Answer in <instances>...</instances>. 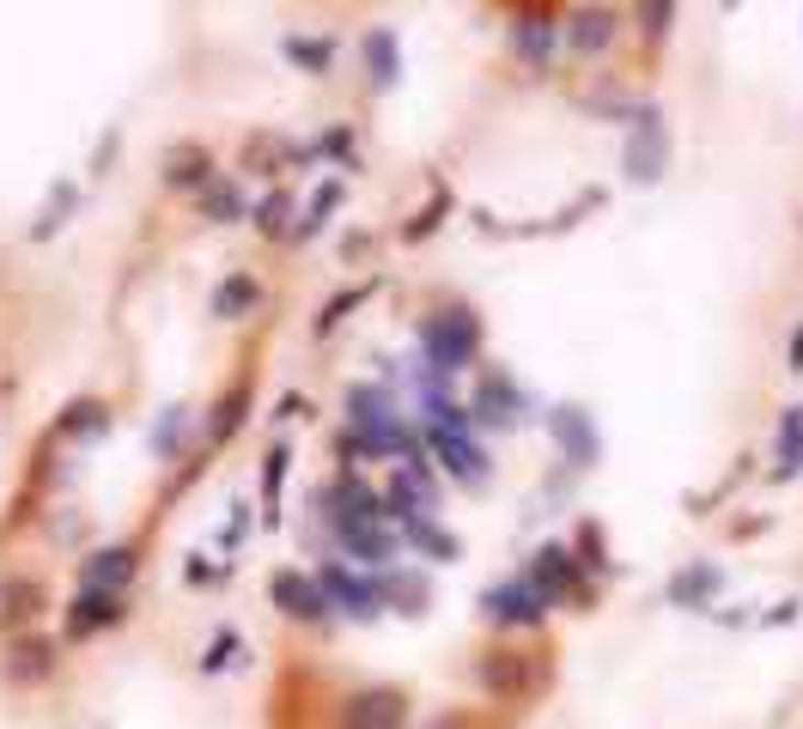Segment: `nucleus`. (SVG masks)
I'll list each match as a JSON object with an SVG mask.
<instances>
[{
	"label": "nucleus",
	"mask_w": 803,
	"mask_h": 729,
	"mask_svg": "<svg viewBox=\"0 0 803 729\" xmlns=\"http://www.w3.org/2000/svg\"><path fill=\"white\" fill-rule=\"evenodd\" d=\"M347 450L359 456H409L414 462V431L395 414V395L378 383H354L347 390Z\"/></svg>",
	"instance_id": "1"
},
{
	"label": "nucleus",
	"mask_w": 803,
	"mask_h": 729,
	"mask_svg": "<svg viewBox=\"0 0 803 729\" xmlns=\"http://www.w3.org/2000/svg\"><path fill=\"white\" fill-rule=\"evenodd\" d=\"M421 352H426V371L433 378H457L462 365H475L481 352V323L469 311H438L421 323Z\"/></svg>",
	"instance_id": "2"
},
{
	"label": "nucleus",
	"mask_w": 803,
	"mask_h": 729,
	"mask_svg": "<svg viewBox=\"0 0 803 729\" xmlns=\"http://www.w3.org/2000/svg\"><path fill=\"white\" fill-rule=\"evenodd\" d=\"M670 165V134H663L658 110H639L633 116V141H627V177L633 182H658Z\"/></svg>",
	"instance_id": "3"
},
{
	"label": "nucleus",
	"mask_w": 803,
	"mask_h": 729,
	"mask_svg": "<svg viewBox=\"0 0 803 729\" xmlns=\"http://www.w3.org/2000/svg\"><path fill=\"white\" fill-rule=\"evenodd\" d=\"M316 590H323V602H330V608L354 614V620H371V614L383 608L378 584H366V577H354V572H347V565H323V572H316Z\"/></svg>",
	"instance_id": "4"
},
{
	"label": "nucleus",
	"mask_w": 803,
	"mask_h": 729,
	"mask_svg": "<svg viewBox=\"0 0 803 729\" xmlns=\"http://www.w3.org/2000/svg\"><path fill=\"white\" fill-rule=\"evenodd\" d=\"M481 608H488L493 620H505V626H536L542 614L554 608V602L542 596V590L529 584V577H512V584H493L488 596H481Z\"/></svg>",
	"instance_id": "5"
},
{
	"label": "nucleus",
	"mask_w": 803,
	"mask_h": 729,
	"mask_svg": "<svg viewBox=\"0 0 803 729\" xmlns=\"http://www.w3.org/2000/svg\"><path fill=\"white\" fill-rule=\"evenodd\" d=\"M409 717V693L395 687H371V693H354L342 711V729H402Z\"/></svg>",
	"instance_id": "6"
},
{
	"label": "nucleus",
	"mask_w": 803,
	"mask_h": 729,
	"mask_svg": "<svg viewBox=\"0 0 803 729\" xmlns=\"http://www.w3.org/2000/svg\"><path fill=\"white\" fill-rule=\"evenodd\" d=\"M548 431H554V444H560V450H567V462L572 469H591L596 456H603V444H596V426H591V414H584V407H554L548 414Z\"/></svg>",
	"instance_id": "7"
},
{
	"label": "nucleus",
	"mask_w": 803,
	"mask_h": 729,
	"mask_svg": "<svg viewBox=\"0 0 803 729\" xmlns=\"http://www.w3.org/2000/svg\"><path fill=\"white\" fill-rule=\"evenodd\" d=\"M275 608L287 614V620H323L330 614V602H323V590H316V577H304V572H275Z\"/></svg>",
	"instance_id": "8"
},
{
	"label": "nucleus",
	"mask_w": 803,
	"mask_h": 729,
	"mask_svg": "<svg viewBox=\"0 0 803 729\" xmlns=\"http://www.w3.org/2000/svg\"><path fill=\"white\" fill-rule=\"evenodd\" d=\"M517 414H524L517 383H505L500 371H488L481 390H475V402H469V419H481V426H517Z\"/></svg>",
	"instance_id": "9"
},
{
	"label": "nucleus",
	"mask_w": 803,
	"mask_h": 729,
	"mask_svg": "<svg viewBox=\"0 0 803 729\" xmlns=\"http://www.w3.org/2000/svg\"><path fill=\"white\" fill-rule=\"evenodd\" d=\"M0 675L13 681V687H37V681H49L55 675V644L49 638H13V651H7Z\"/></svg>",
	"instance_id": "10"
},
{
	"label": "nucleus",
	"mask_w": 803,
	"mask_h": 729,
	"mask_svg": "<svg viewBox=\"0 0 803 729\" xmlns=\"http://www.w3.org/2000/svg\"><path fill=\"white\" fill-rule=\"evenodd\" d=\"M554 43H560V19H554V13H517L512 19V49L524 55L529 67H548L554 61Z\"/></svg>",
	"instance_id": "11"
},
{
	"label": "nucleus",
	"mask_w": 803,
	"mask_h": 729,
	"mask_svg": "<svg viewBox=\"0 0 803 729\" xmlns=\"http://www.w3.org/2000/svg\"><path fill=\"white\" fill-rule=\"evenodd\" d=\"M129 577H134V547H98L92 560L79 565V590H104V596H122Z\"/></svg>",
	"instance_id": "12"
},
{
	"label": "nucleus",
	"mask_w": 803,
	"mask_h": 729,
	"mask_svg": "<svg viewBox=\"0 0 803 729\" xmlns=\"http://www.w3.org/2000/svg\"><path fill=\"white\" fill-rule=\"evenodd\" d=\"M122 620V596H104V590H79L74 608H67V638H92L104 626Z\"/></svg>",
	"instance_id": "13"
},
{
	"label": "nucleus",
	"mask_w": 803,
	"mask_h": 729,
	"mask_svg": "<svg viewBox=\"0 0 803 729\" xmlns=\"http://www.w3.org/2000/svg\"><path fill=\"white\" fill-rule=\"evenodd\" d=\"M433 450H438V462H445L450 481H462V486H481V481H488V456L475 450L469 438H457V431H433Z\"/></svg>",
	"instance_id": "14"
},
{
	"label": "nucleus",
	"mask_w": 803,
	"mask_h": 729,
	"mask_svg": "<svg viewBox=\"0 0 803 729\" xmlns=\"http://www.w3.org/2000/svg\"><path fill=\"white\" fill-rule=\"evenodd\" d=\"M335 535H342V553H354V560H366V565L395 560V535L383 529V523H335Z\"/></svg>",
	"instance_id": "15"
},
{
	"label": "nucleus",
	"mask_w": 803,
	"mask_h": 729,
	"mask_svg": "<svg viewBox=\"0 0 803 729\" xmlns=\"http://www.w3.org/2000/svg\"><path fill=\"white\" fill-rule=\"evenodd\" d=\"M529 584H536L542 590V596H567V590L572 584H579V565H572V547H542V553H536V565H529Z\"/></svg>",
	"instance_id": "16"
},
{
	"label": "nucleus",
	"mask_w": 803,
	"mask_h": 729,
	"mask_svg": "<svg viewBox=\"0 0 803 729\" xmlns=\"http://www.w3.org/2000/svg\"><path fill=\"white\" fill-rule=\"evenodd\" d=\"M256 304H263V280H256V273H225L220 292H213V316H220V323L250 316Z\"/></svg>",
	"instance_id": "17"
},
{
	"label": "nucleus",
	"mask_w": 803,
	"mask_h": 729,
	"mask_svg": "<svg viewBox=\"0 0 803 729\" xmlns=\"http://www.w3.org/2000/svg\"><path fill=\"white\" fill-rule=\"evenodd\" d=\"M165 182L171 189H208L213 182V158H208V146H171L165 153Z\"/></svg>",
	"instance_id": "18"
},
{
	"label": "nucleus",
	"mask_w": 803,
	"mask_h": 729,
	"mask_svg": "<svg viewBox=\"0 0 803 729\" xmlns=\"http://www.w3.org/2000/svg\"><path fill=\"white\" fill-rule=\"evenodd\" d=\"M718 590H725V572H718V565H688V572L670 577V602H676V608H706Z\"/></svg>",
	"instance_id": "19"
},
{
	"label": "nucleus",
	"mask_w": 803,
	"mask_h": 729,
	"mask_svg": "<svg viewBox=\"0 0 803 729\" xmlns=\"http://www.w3.org/2000/svg\"><path fill=\"white\" fill-rule=\"evenodd\" d=\"M37 608H43V590L31 577H7L0 584V626H25Z\"/></svg>",
	"instance_id": "20"
},
{
	"label": "nucleus",
	"mask_w": 803,
	"mask_h": 729,
	"mask_svg": "<svg viewBox=\"0 0 803 729\" xmlns=\"http://www.w3.org/2000/svg\"><path fill=\"white\" fill-rule=\"evenodd\" d=\"M366 67H371V86H395L402 74V55H395V31H366Z\"/></svg>",
	"instance_id": "21"
},
{
	"label": "nucleus",
	"mask_w": 803,
	"mask_h": 729,
	"mask_svg": "<svg viewBox=\"0 0 803 729\" xmlns=\"http://www.w3.org/2000/svg\"><path fill=\"white\" fill-rule=\"evenodd\" d=\"M779 481H791V474H803V402L785 407V419H779Z\"/></svg>",
	"instance_id": "22"
},
{
	"label": "nucleus",
	"mask_w": 803,
	"mask_h": 729,
	"mask_svg": "<svg viewBox=\"0 0 803 729\" xmlns=\"http://www.w3.org/2000/svg\"><path fill=\"white\" fill-rule=\"evenodd\" d=\"M572 49H584V55H596V49H609V37H615V13H596V7H584V13H572Z\"/></svg>",
	"instance_id": "23"
},
{
	"label": "nucleus",
	"mask_w": 803,
	"mask_h": 729,
	"mask_svg": "<svg viewBox=\"0 0 803 729\" xmlns=\"http://www.w3.org/2000/svg\"><path fill=\"white\" fill-rule=\"evenodd\" d=\"M402 535H409V547H421V553H433V560H457V553H462V541H457V535H445L433 517H409V523H402Z\"/></svg>",
	"instance_id": "24"
},
{
	"label": "nucleus",
	"mask_w": 803,
	"mask_h": 729,
	"mask_svg": "<svg viewBox=\"0 0 803 729\" xmlns=\"http://www.w3.org/2000/svg\"><path fill=\"white\" fill-rule=\"evenodd\" d=\"M201 213H208V220H220V225H232L237 213H244V195H237L225 177H213L208 189H201Z\"/></svg>",
	"instance_id": "25"
},
{
	"label": "nucleus",
	"mask_w": 803,
	"mask_h": 729,
	"mask_svg": "<svg viewBox=\"0 0 803 729\" xmlns=\"http://www.w3.org/2000/svg\"><path fill=\"white\" fill-rule=\"evenodd\" d=\"M378 596L383 602H402V614H421V602H426V577H402V572H390L378 584Z\"/></svg>",
	"instance_id": "26"
},
{
	"label": "nucleus",
	"mask_w": 803,
	"mask_h": 729,
	"mask_svg": "<svg viewBox=\"0 0 803 729\" xmlns=\"http://www.w3.org/2000/svg\"><path fill=\"white\" fill-rule=\"evenodd\" d=\"M55 431H110V407L104 402H74Z\"/></svg>",
	"instance_id": "27"
},
{
	"label": "nucleus",
	"mask_w": 803,
	"mask_h": 729,
	"mask_svg": "<svg viewBox=\"0 0 803 729\" xmlns=\"http://www.w3.org/2000/svg\"><path fill=\"white\" fill-rule=\"evenodd\" d=\"M287 55L299 67H311V74H330V61H335V49L323 37H287Z\"/></svg>",
	"instance_id": "28"
},
{
	"label": "nucleus",
	"mask_w": 803,
	"mask_h": 729,
	"mask_svg": "<svg viewBox=\"0 0 803 729\" xmlns=\"http://www.w3.org/2000/svg\"><path fill=\"white\" fill-rule=\"evenodd\" d=\"M335 201H342V182H323V189H316V201H311V213L299 220V232H292V237L323 232V225H330V213H335Z\"/></svg>",
	"instance_id": "29"
},
{
	"label": "nucleus",
	"mask_w": 803,
	"mask_h": 729,
	"mask_svg": "<svg viewBox=\"0 0 803 729\" xmlns=\"http://www.w3.org/2000/svg\"><path fill=\"white\" fill-rule=\"evenodd\" d=\"M250 407V383H232V395L220 402V419H213V444H225L237 431V414Z\"/></svg>",
	"instance_id": "30"
},
{
	"label": "nucleus",
	"mask_w": 803,
	"mask_h": 729,
	"mask_svg": "<svg viewBox=\"0 0 803 729\" xmlns=\"http://www.w3.org/2000/svg\"><path fill=\"white\" fill-rule=\"evenodd\" d=\"M287 213H292V195H287V189H275V195H268L263 208H256V225H263L268 237H287V232H292Z\"/></svg>",
	"instance_id": "31"
},
{
	"label": "nucleus",
	"mask_w": 803,
	"mask_h": 729,
	"mask_svg": "<svg viewBox=\"0 0 803 729\" xmlns=\"http://www.w3.org/2000/svg\"><path fill=\"white\" fill-rule=\"evenodd\" d=\"M183 419H189V407H165V414H158V426H153V450H158V456L177 450V431H183Z\"/></svg>",
	"instance_id": "32"
},
{
	"label": "nucleus",
	"mask_w": 803,
	"mask_h": 729,
	"mask_svg": "<svg viewBox=\"0 0 803 729\" xmlns=\"http://www.w3.org/2000/svg\"><path fill=\"white\" fill-rule=\"evenodd\" d=\"M287 462H292L287 450H268V462H263V498H268V517H275V505H280V481H287Z\"/></svg>",
	"instance_id": "33"
},
{
	"label": "nucleus",
	"mask_w": 803,
	"mask_h": 729,
	"mask_svg": "<svg viewBox=\"0 0 803 729\" xmlns=\"http://www.w3.org/2000/svg\"><path fill=\"white\" fill-rule=\"evenodd\" d=\"M366 292H371V287H354V292H342V299H330V304H323V316H316V335H330V328L342 323V316L354 311V304L366 299Z\"/></svg>",
	"instance_id": "34"
},
{
	"label": "nucleus",
	"mask_w": 803,
	"mask_h": 729,
	"mask_svg": "<svg viewBox=\"0 0 803 729\" xmlns=\"http://www.w3.org/2000/svg\"><path fill=\"white\" fill-rule=\"evenodd\" d=\"M481 681H488L493 693H500V687H524V669H517V657H505V663H481Z\"/></svg>",
	"instance_id": "35"
},
{
	"label": "nucleus",
	"mask_w": 803,
	"mask_h": 729,
	"mask_svg": "<svg viewBox=\"0 0 803 729\" xmlns=\"http://www.w3.org/2000/svg\"><path fill=\"white\" fill-rule=\"evenodd\" d=\"M232 651H237V638H232V632H220V644H213V651L201 657V669H208V675H213V669H225V663H232Z\"/></svg>",
	"instance_id": "36"
},
{
	"label": "nucleus",
	"mask_w": 803,
	"mask_h": 729,
	"mask_svg": "<svg viewBox=\"0 0 803 729\" xmlns=\"http://www.w3.org/2000/svg\"><path fill=\"white\" fill-rule=\"evenodd\" d=\"M445 208H450V201H445V195H438V201H433V208H426V213H421V220H414V225H409V237H426V232H433V225H438V220H445Z\"/></svg>",
	"instance_id": "37"
},
{
	"label": "nucleus",
	"mask_w": 803,
	"mask_h": 729,
	"mask_svg": "<svg viewBox=\"0 0 803 729\" xmlns=\"http://www.w3.org/2000/svg\"><path fill=\"white\" fill-rule=\"evenodd\" d=\"M663 25H670V7H646V31H651V37H663Z\"/></svg>",
	"instance_id": "38"
},
{
	"label": "nucleus",
	"mask_w": 803,
	"mask_h": 729,
	"mask_svg": "<svg viewBox=\"0 0 803 729\" xmlns=\"http://www.w3.org/2000/svg\"><path fill=\"white\" fill-rule=\"evenodd\" d=\"M791 371H803V328L791 335Z\"/></svg>",
	"instance_id": "39"
},
{
	"label": "nucleus",
	"mask_w": 803,
	"mask_h": 729,
	"mask_svg": "<svg viewBox=\"0 0 803 729\" xmlns=\"http://www.w3.org/2000/svg\"><path fill=\"white\" fill-rule=\"evenodd\" d=\"M433 729H457V724H450V717H445V724H433Z\"/></svg>",
	"instance_id": "40"
}]
</instances>
